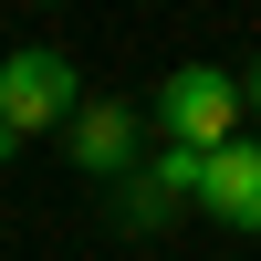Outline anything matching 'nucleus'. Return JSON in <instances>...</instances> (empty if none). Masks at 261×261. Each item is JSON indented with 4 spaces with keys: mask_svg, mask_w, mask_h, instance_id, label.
Segmentation results:
<instances>
[{
    "mask_svg": "<svg viewBox=\"0 0 261 261\" xmlns=\"http://www.w3.org/2000/svg\"><path fill=\"white\" fill-rule=\"evenodd\" d=\"M188 220V199L157 178V167H136V178H115V230L125 241H167V230Z\"/></svg>",
    "mask_w": 261,
    "mask_h": 261,
    "instance_id": "nucleus-5",
    "label": "nucleus"
},
{
    "mask_svg": "<svg viewBox=\"0 0 261 261\" xmlns=\"http://www.w3.org/2000/svg\"><path fill=\"white\" fill-rule=\"evenodd\" d=\"M241 94H251V125H261V53H251V73H241Z\"/></svg>",
    "mask_w": 261,
    "mask_h": 261,
    "instance_id": "nucleus-6",
    "label": "nucleus"
},
{
    "mask_svg": "<svg viewBox=\"0 0 261 261\" xmlns=\"http://www.w3.org/2000/svg\"><path fill=\"white\" fill-rule=\"evenodd\" d=\"M146 125H157L167 146H199V157H220V146H241L251 94H241V73H220V63H178V73L157 84V105H146Z\"/></svg>",
    "mask_w": 261,
    "mask_h": 261,
    "instance_id": "nucleus-1",
    "label": "nucleus"
},
{
    "mask_svg": "<svg viewBox=\"0 0 261 261\" xmlns=\"http://www.w3.org/2000/svg\"><path fill=\"white\" fill-rule=\"evenodd\" d=\"M84 115V73L73 53H53V42H21L11 63H0V136H63V125Z\"/></svg>",
    "mask_w": 261,
    "mask_h": 261,
    "instance_id": "nucleus-2",
    "label": "nucleus"
},
{
    "mask_svg": "<svg viewBox=\"0 0 261 261\" xmlns=\"http://www.w3.org/2000/svg\"><path fill=\"white\" fill-rule=\"evenodd\" d=\"M146 136H157V125H146V105H125V94H84V115L63 125V157L84 167V178H136L146 167Z\"/></svg>",
    "mask_w": 261,
    "mask_h": 261,
    "instance_id": "nucleus-3",
    "label": "nucleus"
},
{
    "mask_svg": "<svg viewBox=\"0 0 261 261\" xmlns=\"http://www.w3.org/2000/svg\"><path fill=\"white\" fill-rule=\"evenodd\" d=\"M11 146H21V136H0V157H11Z\"/></svg>",
    "mask_w": 261,
    "mask_h": 261,
    "instance_id": "nucleus-7",
    "label": "nucleus"
},
{
    "mask_svg": "<svg viewBox=\"0 0 261 261\" xmlns=\"http://www.w3.org/2000/svg\"><path fill=\"white\" fill-rule=\"evenodd\" d=\"M209 220L220 230H241V241H261V136H241V146H220L209 157Z\"/></svg>",
    "mask_w": 261,
    "mask_h": 261,
    "instance_id": "nucleus-4",
    "label": "nucleus"
}]
</instances>
